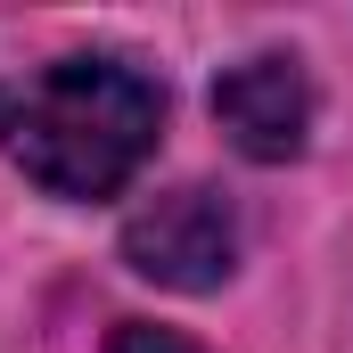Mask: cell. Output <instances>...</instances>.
I'll list each match as a JSON object with an SVG mask.
<instances>
[{"mask_svg":"<svg viewBox=\"0 0 353 353\" xmlns=\"http://www.w3.org/2000/svg\"><path fill=\"white\" fill-rule=\"evenodd\" d=\"M157 123H165V90L148 74L115 58H58L0 115V140L50 197H115L148 165Z\"/></svg>","mask_w":353,"mask_h":353,"instance_id":"cell-1","label":"cell"},{"mask_svg":"<svg viewBox=\"0 0 353 353\" xmlns=\"http://www.w3.org/2000/svg\"><path fill=\"white\" fill-rule=\"evenodd\" d=\"M123 255H132L140 279L197 296V288H222L230 279V263H239V222H230V205L214 189H173V197H157V205H140L123 222Z\"/></svg>","mask_w":353,"mask_h":353,"instance_id":"cell-2","label":"cell"},{"mask_svg":"<svg viewBox=\"0 0 353 353\" xmlns=\"http://www.w3.org/2000/svg\"><path fill=\"white\" fill-rule=\"evenodd\" d=\"M214 115L222 132L255 157V165H279L304 148V123H312V90H304V66L296 58H247L214 83Z\"/></svg>","mask_w":353,"mask_h":353,"instance_id":"cell-3","label":"cell"},{"mask_svg":"<svg viewBox=\"0 0 353 353\" xmlns=\"http://www.w3.org/2000/svg\"><path fill=\"white\" fill-rule=\"evenodd\" d=\"M107 353H197L189 337H173V329H115V345Z\"/></svg>","mask_w":353,"mask_h":353,"instance_id":"cell-4","label":"cell"}]
</instances>
